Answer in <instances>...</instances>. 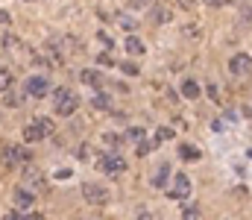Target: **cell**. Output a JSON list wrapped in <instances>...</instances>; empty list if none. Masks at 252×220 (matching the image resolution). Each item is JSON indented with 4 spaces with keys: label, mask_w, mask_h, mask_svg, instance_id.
<instances>
[{
    "label": "cell",
    "mask_w": 252,
    "mask_h": 220,
    "mask_svg": "<svg viewBox=\"0 0 252 220\" xmlns=\"http://www.w3.org/2000/svg\"><path fill=\"white\" fill-rule=\"evenodd\" d=\"M12 85V73L6 71V68H0V91H6Z\"/></svg>",
    "instance_id": "cell-15"
},
{
    "label": "cell",
    "mask_w": 252,
    "mask_h": 220,
    "mask_svg": "<svg viewBox=\"0 0 252 220\" xmlns=\"http://www.w3.org/2000/svg\"><path fill=\"white\" fill-rule=\"evenodd\" d=\"M156 138H158V141H161V138H173V129H158Z\"/></svg>",
    "instance_id": "cell-21"
},
{
    "label": "cell",
    "mask_w": 252,
    "mask_h": 220,
    "mask_svg": "<svg viewBox=\"0 0 252 220\" xmlns=\"http://www.w3.org/2000/svg\"><path fill=\"white\" fill-rule=\"evenodd\" d=\"M118 21H121V24H124L126 30H129V32H132V30H135V21H129V18H124V15H121V18H118Z\"/></svg>",
    "instance_id": "cell-20"
},
{
    "label": "cell",
    "mask_w": 252,
    "mask_h": 220,
    "mask_svg": "<svg viewBox=\"0 0 252 220\" xmlns=\"http://www.w3.org/2000/svg\"><path fill=\"white\" fill-rule=\"evenodd\" d=\"M100 170H103V173L118 176V173H124V170H126V158H121V156H109V158H103Z\"/></svg>",
    "instance_id": "cell-7"
},
{
    "label": "cell",
    "mask_w": 252,
    "mask_h": 220,
    "mask_svg": "<svg viewBox=\"0 0 252 220\" xmlns=\"http://www.w3.org/2000/svg\"><path fill=\"white\" fill-rule=\"evenodd\" d=\"M27 158H30V153H27V150L12 147V144L3 147V164H6V167H15V164H21V161H27Z\"/></svg>",
    "instance_id": "cell-5"
},
{
    "label": "cell",
    "mask_w": 252,
    "mask_h": 220,
    "mask_svg": "<svg viewBox=\"0 0 252 220\" xmlns=\"http://www.w3.org/2000/svg\"><path fill=\"white\" fill-rule=\"evenodd\" d=\"M32 203H35V194H30L27 188L15 191V209H32Z\"/></svg>",
    "instance_id": "cell-9"
},
{
    "label": "cell",
    "mask_w": 252,
    "mask_h": 220,
    "mask_svg": "<svg viewBox=\"0 0 252 220\" xmlns=\"http://www.w3.org/2000/svg\"><path fill=\"white\" fill-rule=\"evenodd\" d=\"M27 91H30L32 97H41V94H47V91H50V82H47V76H30V79H27Z\"/></svg>",
    "instance_id": "cell-8"
},
{
    "label": "cell",
    "mask_w": 252,
    "mask_h": 220,
    "mask_svg": "<svg viewBox=\"0 0 252 220\" xmlns=\"http://www.w3.org/2000/svg\"><path fill=\"white\" fill-rule=\"evenodd\" d=\"M126 138H129V141H135V144H141V141H144V129H129V132H126Z\"/></svg>",
    "instance_id": "cell-17"
},
{
    "label": "cell",
    "mask_w": 252,
    "mask_h": 220,
    "mask_svg": "<svg viewBox=\"0 0 252 220\" xmlns=\"http://www.w3.org/2000/svg\"><path fill=\"white\" fill-rule=\"evenodd\" d=\"M3 103H6V106H21V97H18V94H12V91H6Z\"/></svg>",
    "instance_id": "cell-18"
},
{
    "label": "cell",
    "mask_w": 252,
    "mask_h": 220,
    "mask_svg": "<svg viewBox=\"0 0 252 220\" xmlns=\"http://www.w3.org/2000/svg\"><path fill=\"white\" fill-rule=\"evenodd\" d=\"M91 103H94V109H109V97H106V94H97Z\"/></svg>",
    "instance_id": "cell-16"
},
{
    "label": "cell",
    "mask_w": 252,
    "mask_h": 220,
    "mask_svg": "<svg viewBox=\"0 0 252 220\" xmlns=\"http://www.w3.org/2000/svg\"><path fill=\"white\" fill-rule=\"evenodd\" d=\"M179 156H182L185 161H196V158H199V150L190 147V144H179Z\"/></svg>",
    "instance_id": "cell-11"
},
{
    "label": "cell",
    "mask_w": 252,
    "mask_h": 220,
    "mask_svg": "<svg viewBox=\"0 0 252 220\" xmlns=\"http://www.w3.org/2000/svg\"><path fill=\"white\" fill-rule=\"evenodd\" d=\"M167 176H170V167H167V164H161V167H158V173L153 176V185H158V188H161V185L167 182Z\"/></svg>",
    "instance_id": "cell-13"
},
{
    "label": "cell",
    "mask_w": 252,
    "mask_h": 220,
    "mask_svg": "<svg viewBox=\"0 0 252 220\" xmlns=\"http://www.w3.org/2000/svg\"><path fill=\"white\" fill-rule=\"evenodd\" d=\"M188 194H190L188 176H185V173H176V176H173V188L167 191V197H170V200H188Z\"/></svg>",
    "instance_id": "cell-4"
},
{
    "label": "cell",
    "mask_w": 252,
    "mask_h": 220,
    "mask_svg": "<svg viewBox=\"0 0 252 220\" xmlns=\"http://www.w3.org/2000/svg\"><path fill=\"white\" fill-rule=\"evenodd\" d=\"M0 24H9V15H6L3 9H0Z\"/></svg>",
    "instance_id": "cell-24"
},
{
    "label": "cell",
    "mask_w": 252,
    "mask_h": 220,
    "mask_svg": "<svg viewBox=\"0 0 252 220\" xmlns=\"http://www.w3.org/2000/svg\"><path fill=\"white\" fill-rule=\"evenodd\" d=\"M56 115H62V118H67V115H73L76 109H79V97L70 91V88H56Z\"/></svg>",
    "instance_id": "cell-1"
},
{
    "label": "cell",
    "mask_w": 252,
    "mask_h": 220,
    "mask_svg": "<svg viewBox=\"0 0 252 220\" xmlns=\"http://www.w3.org/2000/svg\"><path fill=\"white\" fill-rule=\"evenodd\" d=\"M121 71H124V73H129V76H135V73H138V68H135L132 62H124V65H121Z\"/></svg>",
    "instance_id": "cell-19"
},
{
    "label": "cell",
    "mask_w": 252,
    "mask_h": 220,
    "mask_svg": "<svg viewBox=\"0 0 252 220\" xmlns=\"http://www.w3.org/2000/svg\"><path fill=\"white\" fill-rule=\"evenodd\" d=\"M50 129H53V124L47 121V118H35L27 129H24V138L30 141V144H35V141H41V138H47L50 135Z\"/></svg>",
    "instance_id": "cell-2"
},
{
    "label": "cell",
    "mask_w": 252,
    "mask_h": 220,
    "mask_svg": "<svg viewBox=\"0 0 252 220\" xmlns=\"http://www.w3.org/2000/svg\"><path fill=\"white\" fill-rule=\"evenodd\" d=\"M126 50H129V53H144V44H141V38L129 35V38H126Z\"/></svg>",
    "instance_id": "cell-14"
},
{
    "label": "cell",
    "mask_w": 252,
    "mask_h": 220,
    "mask_svg": "<svg viewBox=\"0 0 252 220\" xmlns=\"http://www.w3.org/2000/svg\"><path fill=\"white\" fill-rule=\"evenodd\" d=\"M205 6H223V0H202Z\"/></svg>",
    "instance_id": "cell-23"
},
{
    "label": "cell",
    "mask_w": 252,
    "mask_h": 220,
    "mask_svg": "<svg viewBox=\"0 0 252 220\" xmlns=\"http://www.w3.org/2000/svg\"><path fill=\"white\" fill-rule=\"evenodd\" d=\"M229 71L235 73V76H247V73L252 71V59L247 53H235L232 62H229Z\"/></svg>",
    "instance_id": "cell-6"
},
{
    "label": "cell",
    "mask_w": 252,
    "mask_h": 220,
    "mask_svg": "<svg viewBox=\"0 0 252 220\" xmlns=\"http://www.w3.org/2000/svg\"><path fill=\"white\" fill-rule=\"evenodd\" d=\"M176 3H179L182 9H193V0H176Z\"/></svg>",
    "instance_id": "cell-22"
},
{
    "label": "cell",
    "mask_w": 252,
    "mask_h": 220,
    "mask_svg": "<svg viewBox=\"0 0 252 220\" xmlns=\"http://www.w3.org/2000/svg\"><path fill=\"white\" fill-rule=\"evenodd\" d=\"M82 197H85L88 203H94V206H106V203H109V191H106L103 185H94V182L82 185Z\"/></svg>",
    "instance_id": "cell-3"
},
{
    "label": "cell",
    "mask_w": 252,
    "mask_h": 220,
    "mask_svg": "<svg viewBox=\"0 0 252 220\" xmlns=\"http://www.w3.org/2000/svg\"><path fill=\"white\" fill-rule=\"evenodd\" d=\"M79 79H82L85 85H94V88H100V85H103V76H100L97 71H82V73H79Z\"/></svg>",
    "instance_id": "cell-10"
},
{
    "label": "cell",
    "mask_w": 252,
    "mask_h": 220,
    "mask_svg": "<svg viewBox=\"0 0 252 220\" xmlns=\"http://www.w3.org/2000/svg\"><path fill=\"white\" fill-rule=\"evenodd\" d=\"M182 94H185L188 100H196V97H199V85H196L193 79H188V82L182 85Z\"/></svg>",
    "instance_id": "cell-12"
}]
</instances>
